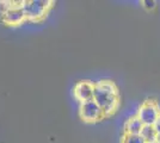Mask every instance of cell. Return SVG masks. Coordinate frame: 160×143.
Instances as JSON below:
<instances>
[{
    "label": "cell",
    "instance_id": "obj_10",
    "mask_svg": "<svg viewBox=\"0 0 160 143\" xmlns=\"http://www.w3.org/2000/svg\"><path fill=\"white\" fill-rule=\"evenodd\" d=\"M141 4H142V7H145L148 11H149V10H153L154 7L157 6V5H155L157 2H155V1H151V0H143Z\"/></svg>",
    "mask_w": 160,
    "mask_h": 143
},
{
    "label": "cell",
    "instance_id": "obj_11",
    "mask_svg": "<svg viewBox=\"0 0 160 143\" xmlns=\"http://www.w3.org/2000/svg\"><path fill=\"white\" fill-rule=\"evenodd\" d=\"M154 129H155V131L158 132V136L160 135V113L159 116H158V118H157V121H155V123H154Z\"/></svg>",
    "mask_w": 160,
    "mask_h": 143
},
{
    "label": "cell",
    "instance_id": "obj_8",
    "mask_svg": "<svg viewBox=\"0 0 160 143\" xmlns=\"http://www.w3.org/2000/svg\"><path fill=\"white\" fill-rule=\"evenodd\" d=\"M140 136L147 142H153L158 138V132L155 131L153 125H143L141 129Z\"/></svg>",
    "mask_w": 160,
    "mask_h": 143
},
{
    "label": "cell",
    "instance_id": "obj_12",
    "mask_svg": "<svg viewBox=\"0 0 160 143\" xmlns=\"http://www.w3.org/2000/svg\"><path fill=\"white\" fill-rule=\"evenodd\" d=\"M157 141H158V143H160V135L158 136V138H157Z\"/></svg>",
    "mask_w": 160,
    "mask_h": 143
},
{
    "label": "cell",
    "instance_id": "obj_6",
    "mask_svg": "<svg viewBox=\"0 0 160 143\" xmlns=\"http://www.w3.org/2000/svg\"><path fill=\"white\" fill-rule=\"evenodd\" d=\"M94 95V81L81 80L78 81L73 87V97L78 104L92 100Z\"/></svg>",
    "mask_w": 160,
    "mask_h": 143
},
{
    "label": "cell",
    "instance_id": "obj_4",
    "mask_svg": "<svg viewBox=\"0 0 160 143\" xmlns=\"http://www.w3.org/2000/svg\"><path fill=\"white\" fill-rule=\"evenodd\" d=\"M160 113V106L157 100L147 99L136 110V116L139 117L143 125H154Z\"/></svg>",
    "mask_w": 160,
    "mask_h": 143
},
{
    "label": "cell",
    "instance_id": "obj_13",
    "mask_svg": "<svg viewBox=\"0 0 160 143\" xmlns=\"http://www.w3.org/2000/svg\"><path fill=\"white\" fill-rule=\"evenodd\" d=\"M147 143H158V141H153V142H147Z\"/></svg>",
    "mask_w": 160,
    "mask_h": 143
},
{
    "label": "cell",
    "instance_id": "obj_5",
    "mask_svg": "<svg viewBox=\"0 0 160 143\" xmlns=\"http://www.w3.org/2000/svg\"><path fill=\"white\" fill-rule=\"evenodd\" d=\"M79 117L82 122L87 123V124H94L97 122H100L103 118H105L102 109L93 99L88 100V102H80Z\"/></svg>",
    "mask_w": 160,
    "mask_h": 143
},
{
    "label": "cell",
    "instance_id": "obj_3",
    "mask_svg": "<svg viewBox=\"0 0 160 143\" xmlns=\"http://www.w3.org/2000/svg\"><path fill=\"white\" fill-rule=\"evenodd\" d=\"M54 1L49 0H23V11L28 23H40L44 21L54 7Z\"/></svg>",
    "mask_w": 160,
    "mask_h": 143
},
{
    "label": "cell",
    "instance_id": "obj_2",
    "mask_svg": "<svg viewBox=\"0 0 160 143\" xmlns=\"http://www.w3.org/2000/svg\"><path fill=\"white\" fill-rule=\"evenodd\" d=\"M0 19L5 25L10 27H17L25 24L28 21L23 11V0L0 1Z\"/></svg>",
    "mask_w": 160,
    "mask_h": 143
},
{
    "label": "cell",
    "instance_id": "obj_9",
    "mask_svg": "<svg viewBox=\"0 0 160 143\" xmlns=\"http://www.w3.org/2000/svg\"><path fill=\"white\" fill-rule=\"evenodd\" d=\"M121 143H146V141L140 135L123 134V136L121 138Z\"/></svg>",
    "mask_w": 160,
    "mask_h": 143
},
{
    "label": "cell",
    "instance_id": "obj_7",
    "mask_svg": "<svg viewBox=\"0 0 160 143\" xmlns=\"http://www.w3.org/2000/svg\"><path fill=\"white\" fill-rule=\"evenodd\" d=\"M143 124L139 119V117L136 115L129 116L124 122L123 126V134H129V135H140L141 129H142Z\"/></svg>",
    "mask_w": 160,
    "mask_h": 143
},
{
    "label": "cell",
    "instance_id": "obj_1",
    "mask_svg": "<svg viewBox=\"0 0 160 143\" xmlns=\"http://www.w3.org/2000/svg\"><path fill=\"white\" fill-rule=\"evenodd\" d=\"M93 100L102 109L105 118L115 115L121 104L120 91L115 81L110 79H102L94 81Z\"/></svg>",
    "mask_w": 160,
    "mask_h": 143
}]
</instances>
